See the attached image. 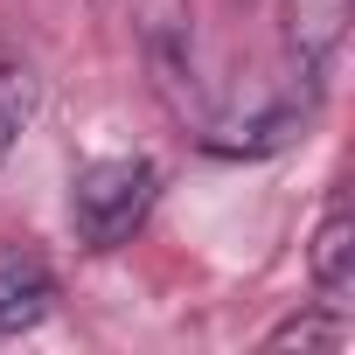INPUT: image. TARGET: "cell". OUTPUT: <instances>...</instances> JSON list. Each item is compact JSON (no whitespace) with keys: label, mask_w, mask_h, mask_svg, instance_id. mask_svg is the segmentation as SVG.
<instances>
[{"label":"cell","mask_w":355,"mask_h":355,"mask_svg":"<svg viewBox=\"0 0 355 355\" xmlns=\"http://www.w3.org/2000/svg\"><path fill=\"white\" fill-rule=\"evenodd\" d=\"M334 341H341V313H334V306L293 313V320H279V327L265 334V348H334Z\"/></svg>","instance_id":"cell-5"},{"label":"cell","mask_w":355,"mask_h":355,"mask_svg":"<svg viewBox=\"0 0 355 355\" xmlns=\"http://www.w3.org/2000/svg\"><path fill=\"white\" fill-rule=\"evenodd\" d=\"M348 35V0H286V49H293V70H327L334 49Z\"/></svg>","instance_id":"cell-4"},{"label":"cell","mask_w":355,"mask_h":355,"mask_svg":"<svg viewBox=\"0 0 355 355\" xmlns=\"http://www.w3.org/2000/svg\"><path fill=\"white\" fill-rule=\"evenodd\" d=\"M21 119H28V70L21 63H0V160H8Z\"/></svg>","instance_id":"cell-6"},{"label":"cell","mask_w":355,"mask_h":355,"mask_svg":"<svg viewBox=\"0 0 355 355\" xmlns=\"http://www.w3.org/2000/svg\"><path fill=\"white\" fill-rule=\"evenodd\" d=\"M153 196H160V167L153 160H91L77 182H70V230L84 251H119L132 244V230L153 216Z\"/></svg>","instance_id":"cell-1"},{"label":"cell","mask_w":355,"mask_h":355,"mask_svg":"<svg viewBox=\"0 0 355 355\" xmlns=\"http://www.w3.org/2000/svg\"><path fill=\"white\" fill-rule=\"evenodd\" d=\"M306 272H313L320 306L348 313V293H355V216H348V189H341V182L327 189V209H320V223H313Z\"/></svg>","instance_id":"cell-2"},{"label":"cell","mask_w":355,"mask_h":355,"mask_svg":"<svg viewBox=\"0 0 355 355\" xmlns=\"http://www.w3.org/2000/svg\"><path fill=\"white\" fill-rule=\"evenodd\" d=\"M49 306H56V272H49L35 251L8 244V251H0V341L42 327Z\"/></svg>","instance_id":"cell-3"}]
</instances>
